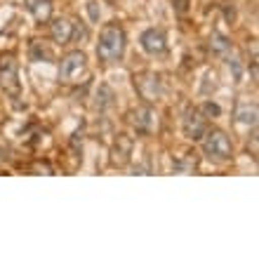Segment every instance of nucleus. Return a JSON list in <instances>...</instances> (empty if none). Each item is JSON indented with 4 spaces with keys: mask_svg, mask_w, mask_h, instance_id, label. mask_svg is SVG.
<instances>
[{
    "mask_svg": "<svg viewBox=\"0 0 259 259\" xmlns=\"http://www.w3.org/2000/svg\"><path fill=\"white\" fill-rule=\"evenodd\" d=\"M142 48L146 55H153V57H160L165 55V50H167V40H165V33L160 28H146L142 33Z\"/></svg>",
    "mask_w": 259,
    "mask_h": 259,
    "instance_id": "9",
    "label": "nucleus"
},
{
    "mask_svg": "<svg viewBox=\"0 0 259 259\" xmlns=\"http://www.w3.org/2000/svg\"><path fill=\"white\" fill-rule=\"evenodd\" d=\"M236 123L245 125V127H254L257 125V104H240L236 109Z\"/></svg>",
    "mask_w": 259,
    "mask_h": 259,
    "instance_id": "13",
    "label": "nucleus"
},
{
    "mask_svg": "<svg viewBox=\"0 0 259 259\" xmlns=\"http://www.w3.org/2000/svg\"><path fill=\"white\" fill-rule=\"evenodd\" d=\"M229 66H231V71H233V80H236V82L243 80V68H240L238 59H231V62H229Z\"/></svg>",
    "mask_w": 259,
    "mask_h": 259,
    "instance_id": "20",
    "label": "nucleus"
},
{
    "mask_svg": "<svg viewBox=\"0 0 259 259\" xmlns=\"http://www.w3.org/2000/svg\"><path fill=\"white\" fill-rule=\"evenodd\" d=\"M28 55H31V62H52V50L45 40H31Z\"/></svg>",
    "mask_w": 259,
    "mask_h": 259,
    "instance_id": "14",
    "label": "nucleus"
},
{
    "mask_svg": "<svg viewBox=\"0 0 259 259\" xmlns=\"http://www.w3.org/2000/svg\"><path fill=\"white\" fill-rule=\"evenodd\" d=\"M50 35H52V40L59 42V45H66L71 42V35H73V24L68 19H55L50 24Z\"/></svg>",
    "mask_w": 259,
    "mask_h": 259,
    "instance_id": "10",
    "label": "nucleus"
},
{
    "mask_svg": "<svg viewBox=\"0 0 259 259\" xmlns=\"http://www.w3.org/2000/svg\"><path fill=\"white\" fill-rule=\"evenodd\" d=\"M189 5H191V0H172V7H175L179 14H186Z\"/></svg>",
    "mask_w": 259,
    "mask_h": 259,
    "instance_id": "21",
    "label": "nucleus"
},
{
    "mask_svg": "<svg viewBox=\"0 0 259 259\" xmlns=\"http://www.w3.org/2000/svg\"><path fill=\"white\" fill-rule=\"evenodd\" d=\"M132 149H135V144H132V137L127 135H118L111 144V165L113 167H125L130 165L132 160Z\"/></svg>",
    "mask_w": 259,
    "mask_h": 259,
    "instance_id": "7",
    "label": "nucleus"
},
{
    "mask_svg": "<svg viewBox=\"0 0 259 259\" xmlns=\"http://www.w3.org/2000/svg\"><path fill=\"white\" fill-rule=\"evenodd\" d=\"M52 0H26V10L33 14V19L38 24H45V21L52 19Z\"/></svg>",
    "mask_w": 259,
    "mask_h": 259,
    "instance_id": "11",
    "label": "nucleus"
},
{
    "mask_svg": "<svg viewBox=\"0 0 259 259\" xmlns=\"http://www.w3.org/2000/svg\"><path fill=\"white\" fill-rule=\"evenodd\" d=\"M88 12H90V19L92 21H99V5H97V3H88Z\"/></svg>",
    "mask_w": 259,
    "mask_h": 259,
    "instance_id": "22",
    "label": "nucleus"
},
{
    "mask_svg": "<svg viewBox=\"0 0 259 259\" xmlns=\"http://www.w3.org/2000/svg\"><path fill=\"white\" fill-rule=\"evenodd\" d=\"M200 111H203V116H214V118H217L219 113H222V109H219V106H217L214 102H205V104H203V109H200Z\"/></svg>",
    "mask_w": 259,
    "mask_h": 259,
    "instance_id": "18",
    "label": "nucleus"
},
{
    "mask_svg": "<svg viewBox=\"0 0 259 259\" xmlns=\"http://www.w3.org/2000/svg\"><path fill=\"white\" fill-rule=\"evenodd\" d=\"M210 50L219 57H226L231 52V40H229L224 33H217V31H214V33L210 35Z\"/></svg>",
    "mask_w": 259,
    "mask_h": 259,
    "instance_id": "15",
    "label": "nucleus"
},
{
    "mask_svg": "<svg viewBox=\"0 0 259 259\" xmlns=\"http://www.w3.org/2000/svg\"><path fill=\"white\" fill-rule=\"evenodd\" d=\"M116 102V92L109 82H99V88L95 92V109L97 111H109Z\"/></svg>",
    "mask_w": 259,
    "mask_h": 259,
    "instance_id": "12",
    "label": "nucleus"
},
{
    "mask_svg": "<svg viewBox=\"0 0 259 259\" xmlns=\"http://www.w3.org/2000/svg\"><path fill=\"white\" fill-rule=\"evenodd\" d=\"M85 75H88V57L82 55L80 50L68 52L62 59V64H59V80L66 82V85H75Z\"/></svg>",
    "mask_w": 259,
    "mask_h": 259,
    "instance_id": "4",
    "label": "nucleus"
},
{
    "mask_svg": "<svg viewBox=\"0 0 259 259\" xmlns=\"http://www.w3.org/2000/svg\"><path fill=\"white\" fill-rule=\"evenodd\" d=\"M73 38H75V40H82V38H88V28L82 26L80 21H75V24H73V35H71V40H73Z\"/></svg>",
    "mask_w": 259,
    "mask_h": 259,
    "instance_id": "19",
    "label": "nucleus"
},
{
    "mask_svg": "<svg viewBox=\"0 0 259 259\" xmlns=\"http://www.w3.org/2000/svg\"><path fill=\"white\" fill-rule=\"evenodd\" d=\"M184 135L191 139V142H200V137L205 135V130H207V120H205L203 111L200 109H189L184 113Z\"/></svg>",
    "mask_w": 259,
    "mask_h": 259,
    "instance_id": "8",
    "label": "nucleus"
},
{
    "mask_svg": "<svg viewBox=\"0 0 259 259\" xmlns=\"http://www.w3.org/2000/svg\"><path fill=\"white\" fill-rule=\"evenodd\" d=\"M135 90L137 95L142 97L146 104H156L163 99V80L160 75L153 73V71H144V73L135 75Z\"/></svg>",
    "mask_w": 259,
    "mask_h": 259,
    "instance_id": "5",
    "label": "nucleus"
},
{
    "mask_svg": "<svg viewBox=\"0 0 259 259\" xmlns=\"http://www.w3.org/2000/svg\"><path fill=\"white\" fill-rule=\"evenodd\" d=\"M196 167H198V158L193 151H186L184 156L175 160V170H179V172H193Z\"/></svg>",
    "mask_w": 259,
    "mask_h": 259,
    "instance_id": "16",
    "label": "nucleus"
},
{
    "mask_svg": "<svg viewBox=\"0 0 259 259\" xmlns=\"http://www.w3.org/2000/svg\"><path fill=\"white\" fill-rule=\"evenodd\" d=\"M28 172H31V175H55V170H52V165H50L48 160H35V163H31Z\"/></svg>",
    "mask_w": 259,
    "mask_h": 259,
    "instance_id": "17",
    "label": "nucleus"
},
{
    "mask_svg": "<svg viewBox=\"0 0 259 259\" xmlns=\"http://www.w3.org/2000/svg\"><path fill=\"white\" fill-rule=\"evenodd\" d=\"M125 31L120 24H106L99 33V42H97V57L102 62L111 64V62H118L125 52Z\"/></svg>",
    "mask_w": 259,
    "mask_h": 259,
    "instance_id": "1",
    "label": "nucleus"
},
{
    "mask_svg": "<svg viewBox=\"0 0 259 259\" xmlns=\"http://www.w3.org/2000/svg\"><path fill=\"white\" fill-rule=\"evenodd\" d=\"M132 125H135L137 135L149 137L158 130V113L151 106H139L132 111Z\"/></svg>",
    "mask_w": 259,
    "mask_h": 259,
    "instance_id": "6",
    "label": "nucleus"
},
{
    "mask_svg": "<svg viewBox=\"0 0 259 259\" xmlns=\"http://www.w3.org/2000/svg\"><path fill=\"white\" fill-rule=\"evenodd\" d=\"M0 88L5 90V95L12 102L21 99V80H19V64L14 55L0 57Z\"/></svg>",
    "mask_w": 259,
    "mask_h": 259,
    "instance_id": "3",
    "label": "nucleus"
},
{
    "mask_svg": "<svg viewBox=\"0 0 259 259\" xmlns=\"http://www.w3.org/2000/svg\"><path fill=\"white\" fill-rule=\"evenodd\" d=\"M200 142H203V153L210 158V160L226 163V160L233 158V144L222 130H217V127L205 130V135L200 137Z\"/></svg>",
    "mask_w": 259,
    "mask_h": 259,
    "instance_id": "2",
    "label": "nucleus"
}]
</instances>
